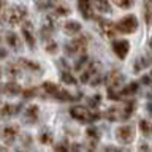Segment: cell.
<instances>
[{"instance_id":"obj_1","label":"cell","mask_w":152,"mask_h":152,"mask_svg":"<svg viewBox=\"0 0 152 152\" xmlns=\"http://www.w3.org/2000/svg\"><path fill=\"white\" fill-rule=\"evenodd\" d=\"M70 116L73 119H76V121H79V122H94L100 117V114L89 111L86 106H81L79 104V106H73L70 109Z\"/></svg>"},{"instance_id":"obj_2","label":"cell","mask_w":152,"mask_h":152,"mask_svg":"<svg viewBox=\"0 0 152 152\" xmlns=\"http://www.w3.org/2000/svg\"><path fill=\"white\" fill-rule=\"evenodd\" d=\"M114 27H116V32L133 33V32H136V28H138V19H136V16H133V14H128V16H124L122 19H119Z\"/></svg>"},{"instance_id":"obj_3","label":"cell","mask_w":152,"mask_h":152,"mask_svg":"<svg viewBox=\"0 0 152 152\" xmlns=\"http://www.w3.org/2000/svg\"><path fill=\"white\" fill-rule=\"evenodd\" d=\"M26 16H27V10L24 7H13L7 13V21L10 26H18L26 19Z\"/></svg>"},{"instance_id":"obj_4","label":"cell","mask_w":152,"mask_h":152,"mask_svg":"<svg viewBox=\"0 0 152 152\" xmlns=\"http://www.w3.org/2000/svg\"><path fill=\"white\" fill-rule=\"evenodd\" d=\"M116 136L124 144H130L135 140V127L133 125H121L116 130Z\"/></svg>"},{"instance_id":"obj_5","label":"cell","mask_w":152,"mask_h":152,"mask_svg":"<svg viewBox=\"0 0 152 152\" xmlns=\"http://www.w3.org/2000/svg\"><path fill=\"white\" fill-rule=\"evenodd\" d=\"M86 48H87V37L79 35L66 46V52H68V54H83L86 51Z\"/></svg>"},{"instance_id":"obj_6","label":"cell","mask_w":152,"mask_h":152,"mask_svg":"<svg viewBox=\"0 0 152 152\" xmlns=\"http://www.w3.org/2000/svg\"><path fill=\"white\" fill-rule=\"evenodd\" d=\"M98 27H100L102 35L104 38H108V40H111V38L116 37V27H114V24L111 21H108V19H100Z\"/></svg>"},{"instance_id":"obj_7","label":"cell","mask_w":152,"mask_h":152,"mask_svg":"<svg viewBox=\"0 0 152 152\" xmlns=\"http://www.w3.org/2000/svg\"><path fill=\"white\" fill-rule=\"evenodd\" d=\"M128 49H130V43L127 40H116L113 41V51L119 59H125L128 54Z\"/></svg>"},{"instance_id":"obj_8","label":"cell","mask_w":152,"mask_h":152,"mask_svg":"<svg viewBox=\"0 0 152 152\" xmlns=\"http://www.w3.org/2000/svg\"><path fill=\"white\" fill-rule=\"evenodd\" d=\"M18 132H19V128L16 125H8V127H5L2 133H0V138H2V141L5 142L7 146L10 144H13V141L16 140V136H18Z\"/></svg>"},{"instance_id":"obj_9","label":"cell","mask_w":152,"mask_h":152,"mask_svg":"<svg viewBox=\"0 0 152 152\" xmlns=\"http://www.w3.org/2000/svg\"><path fill=\"white\" fill-rule=\"evenodd\" d=\"M78 10L81 11L84 19L94 18V10H92V2L90 0H78Z\"/></svg>"},{"instance_id":"obj_10","label":"cell","mask_w":152,"mask_h":152,"mask_svg":"<svg viewBox=\"0 0 152 152\" xmlns=\"http://www.w3.org/2000/svg\"><path fill=\"white\" fill-rule=\"evenodd\" d=\"M22 35H24V38H26V43L30 48H33L35 46V37H33V26L30 22H26L22 26Z\"/></svg>"},{"instance_id":"obj_11","label":"cell","mask_w":152,"mask_h":152,"mask_svg":"<svg viewBox=\"0 0 152 152\" xmlns=\"http://www.w3.org/2000/svg\"><path fill=\"white\" fill-rule=\"evenodd\" d=\"M122 75L119 73V71H111V73L108 75V78H106V84L109 86L108 89H116V87H119L121 86V83H122Z\"/></svg>"},{"instance_id":"obj_12","label":"cell","mask_w":152,"mask_h":152,"mask_svg":"<svg viewBox=\"0 0 152 152\" xmlns=\"http://www.w3.org/2000/svg\"><path fill=\"white\" fill-rule=\"evenodd\" d=\"M16 109H19V104H10V103H5L2 108H0V119H8V117H11L14 116L18 111Z\"/></svg>"},{"instance_id":"obj_13","label":"cell","mask_w":152,"mask_h":152,"mask_svg":"<svg viewBox=\"0 0 152 152\" xmlns=\"http://www.w3.org/2000/svg\"><path fill=\"white\" fill-rule=\"evenodd\" d=\"M81 28H83V26H81L79 22L68 21V22H65V26H64V32L66 33V35H78V33L81 32Z\"/></svg>"},{"instance_id":"obj_14","label":"cell","mask_w":152,"mask_h":152,"mask_svg":"<svg viewBox=\"0 0 152 152\" xmlns=\"http://www.w3.org/2000/svg\"><path fill=\"white\" fill-rule=\"evenodd\" d=\"M94 75H97V64H90L89 62V65H87V68L84 70V73L81 75V83H89L90 79H92V76Z\"/></svg>"},{"instance_id":"obj_15","label":"cell","mask_w":152,"mask_h":152,"mask_svg":"<svg viewBox=\"0 0 152 152\" xmlns=\"http://www.w3.org/2000/svg\"><path fill=\"white\" fill-rule=\"evenodd\" d=\"M24 119H26L27 122H30L33 124L38 119V106L37 104H30L27 109H26V113H24Z\"/></svg>"},{"instance_id":"obj_16","label":"cell","mask_w":152,"mask_h":152,"mask_svg":"<svg viewBox=\"0 0 152 152\" xmlns=\"http://www.w3.org/2000/svg\"><path fill=\"white\" fill-rule=\"evenodd\" d=\"M7 43H8V46H11L13 49H21V40H19V37L16 35V33H13V32H8L7 33Z\"/></svg>"},{"instance_id":"obj_17","label":"cell","mask_w":152,"mask_h":152,"mask_svg":"<svg viewBox=\"0 0 152 152\" xmlns=\"http://www.w3.org/2000/svg\"><path fill=\"white\" fill-rule=\"evenodd\" d=\"M3 92L7 95H19L21 94V86L16 83H8L3 86Z\"/></svg>"},{"instance_id":"obj_18","label":"cell","mask_w":152,"mask_h":152,"mask_svg":"<svg viewBox=\"0 0 152 152\" xmlns=\"http://www.w3.org/2000/svg\"><path fill=\"white\" fill-rule=\"evenodd\" d=\"M54 98H57L59 102H71V100H75V97L71 95L68 90L65 89H59L57 92L54 94Z\"/></svg>"},{"instance_id":"obj_19","label":"cell","mask_w":152,"mask_h":152,"mask_svg":"<svg viewBox=\"0 0 152 152\" xmlns=\"http://www.w3.org/2000/svg\"><path fill=\"white\" fill-rule=\"evenodd\" d=\"M133 111H135V102H133V100H130V102H127L125 106H124V111H122L121 119H122V121H125V119H130L132 114H133Z\"/></svg>"},{"instance_id":"obj_20","label":"cell","mask_w":152,"mask_h":152,"mask_svg":"<svg viewBox=\"0 0 152 152\" xmlns=\"http://www.w3.org/2000/svg\"><path fill=\"white\" fill-rule=\"evenodd\" d=\"M94 7L98 10L100 13H109L111 11V5L108 0H94Z\"/></svg>"},{"instance_id":"obj_21","label":"cell","mask_w":152,"mask_h":152,"mask_svg":"<svg viewBox=\"0 0 152 152\" xmlns=\"http://www.w3.org/2000/svg\"><path fill=\"white\" fill-rule=\"evenodd\" d=\"M41 89H43V92H45L46 95H52V97H54V94L59 90V86L54 84V83H45L41 86Z\"/></svg>"},{"instance_id":"obj_22","label":"cell","mask_w":152,"mask_h":152,"mask_svg":"<svg viewBox=\"0 0 152 152\" xmlns=\"http://www.w3.org/2000/svg\"><path fill=\"white\" fill-rule=\"evenodd\" d=\"M140 128H141V132L144 133V136L152 135V124L149 121H146V119H141L140 121Z\"/></svg>"},{"instance_id":"obj_23","label":"cell","mask_w":152,"mask_h":152,"mask_svg":"<svg viewBox=\"0 0 152 152\" xmlns=\"http://www.w3.org/2000/svg\"><path fill=\"white\" fill-rule=\"evenodd\" d=\"M138 89H140V84H138V83H132L130 86H127V87L122 90L121 97H125V95L128 97V95H133V94H136V90H138Z\"/></svg>"},{"instance_id":"obj_24","label":"cell","mask_w":152,"mask_h":152,"mask_svg":"<svg viewBox=\"0 0 152 152\" xmlns=\"http://www.w3.org/2000/svg\"><path fill=\"white\" fill-rule=\"evenodd\" d=\"M19 64H21L24 68H27V70H32V71H37V70H40V66H38V64H33L32 60H27V59H21L19 60Z\"/></svg>"},{"instance_id":"obj_25","label":"cell","mask_w":152,"mask_h":152,"mask_svg":"<svg viewBox=\"0 0 152 152\" xmlns=\"http://www.w3.org/2000/svg\"><path fill=\"white\" fill-rule=\"evenodd\" d=\"M60 79L64 81L65 84H76V78H75L71 73H68V71H62Z\"/></svg>"},{"instance_id":"obj_26","label":"cell","mask_w":152,"mask_h":152,"mask_svg":"<svg viewBox=\"0 0 152 152\" xmlns=\"http://www.w3.org/2000/svg\"><path fill=\"white\" fill-rule=\"evenodd\" d=\"M84 65H89V57L87 56H81L79 57V60L75 64V70L76 71H81V70L84 68Z\"/></svg>"},{"instance_id":"obj_27","label":"cell","mask_w":152,"mask_h":152,"mask_svg":"<svg viewBox=\"0 0 152 152\" xmlns=\"http://www.w3.org/2000/svg\"><path fill=\"white\" fill-rule=\"evenodd\" d=\"M7 71H8V75L13 78V76H19V73H21V68H19L18 65L8 64V65H7Z\"/></svg>"},{"instance_id":"obj_28","label":"cell","mask_w":152,"mask_h":152,"mask_svg":"<svg viewBox=\"0 0 152 152\" xmlns=\"http://www.w3.org/2000/svg\"><path fill=\"white\" fill-rule=\"evenodd\" d=\"M113 2L116 3L119 8H130V7H133L135 0H113Z\"/></svg>"},{"instance_id":"obj_29","label":"cell","mask_w":152,"mask_h":152,"mask_svg":"<svg viewBox=\"0 0 152 152\" xmlns=\"http://www.w3.org/2000/svg\"><path fill=\"white\" fill-rule=\"evenodd\" d=\"M100 102H102V97L100 95H94L92 98H87V104H89V108H97Z\"/></svg>"},{"instance_id":"obj_30","label":"cell","mask_w":152,"mask_h":152,"mask_svg":"<svg viewBox=\"0 0 152 152\" xmlns=\"http://www.w3.org/2000/svg\"><path fill=\"white\" fill-rule=\"evenodd\" d=\"M86 133H87V138H89V140H92V141H97V140H98V130H97L95 127H89Z\"/></svg>"},{"instance_id":"obj_31","label":"cell","mask_w":152,"mask_h":152,"mask_svg":"<svg viewBox=\"0 0 152 152\" xmlns=\"http://www.w3.org/2000/svg\"><path fill=\"white\" fill-rule=\"evenodd\" d=\"M149 64H151V62H149V59H146V57H144V59H141V60H138L136 64H135V71H140V70H142L144 66H147Z\"/></svg>"},{"instance_id":"obj_32","label":"cell","mask_w":152,"mask_h":152,"mask_svg":"<svg viewBox=\"0 0 152 152\" xmlns=\"http://www.w3.org/2000/svg\"><path fill=\"white\" fill-rule=\"evenodd\" d=\"M59 51V48H57V43L56 41H51L46 45V52H49V54H56V52Z\"/></svg>"},{"instance_id":"obj_33","label":"cell","mask_w":152,"mask_h":152,"mask_svg":"<svg viewBox=\"0 0 152 152\" xmlns=\"http://www.w3.org/2000/svg\"><path fill=\"white\" fill-rule=\"evenodd\" d=\"M68 13H70V10H68V8H65V7H57V8H56V11H54L56 16H66Z\"/></svg>"},{"instance_id":"obj_34","label":"cell","mask_w":152,"mask_h":152,"mask_svg":"<svg viewBox=\"0 0 152 152\" xmlns=\"http://www.w3.org/2000/svg\"><path fill=\"white\" fill-rule=\"evenodd\" d=\"M108 97H109V100H121L122 98L121 94L116 92L114 89H108Z\"/></svg>"},{"instance_id":"obj_35","label":"cell","mask_w":152,"mask_h":152,"mask_svg":"<svg viewBox=\"0 0 152 152\" xmlns=\"http://www.w3.org/2000/svg\"><path fill=\"white\" fill-rule=\"evenodd\" d=\"M40 141L41 142H45V144H49V142L52 141V136L49 135V133H41V136H40Z\"/></svg>"},{"instance_id":"obj_36","label":"cell","mask_w":152,"mask_h":152,"mask_svg":"<svg viewBox=\"0 0 152 152\" xmlns=\"http://www.w3.org/2000/svg\"><path fill=\"white\" fill-rule=\"evenodd\" d=\"M7 3H5V0H0V21H2L3 16H7Z\"/></svg>"},{"instance_id":"obj_37","label":"cell","mask_w":152,"mask_h":152,"mask_svg":"<svg viewBox=\"0 0 152 152\" xmlns=\"http://www.w3.org/2000/svg\"><path fill=\"white\" fill-rule=\"evenodd\" d=\"M70 149L66 147V144H64V142H59V144L56 146V152H68Z\"/></svg>"},{"instance_id":"obj_38","label":"cell","mask_w":152,"mask_h":152,"mask_svg":"<svg viewBox=\"0 0 152 152\" xmlns=\"http://www.w3.org/2000/svg\"><path fill=\"white\" fill-rule=\"evenodd\" d=\"M116 111H117V109H108V113H106V117L109 119V121H114V119H117L116 117Z\"/></svg>"},{"instance_id":"obj_39","label":"cell","mask_w":152,"mask_h":152,"mask_svg":"<svg viewBox=\"0 0 152 152\" xmlns=\"http://www.w3.org/2000/svg\"><path fill=\"white\" fill-rule=\"evenodd\" d=\"M102 81H103L102 75H95V78L92 79V86H94V87H97V86H98L100 83H102Z\"/></svg>"},{"instance_id":"obj_40","label":"cell","mask_w":152,"mask_h":152,"mask_svg":"<svg viewBox=\"0 0 152 152\" xmlns=\"http://www.w3.org/2000/svg\"><path fill=\"white\" fill-rule=\"evenodd\" d=\"M144 10H146V22H151V11H149V7H144Z\"/></svg>"},{"instance_id":"obj_41","label":"cell","mask_w":152,"mask_h":152,"mask_svg":"<svg viewBox=\"0 0 152 152\" xmlns=\"http://www.w3.org/2000/svg\"><path fill=\"white\" fill-rule=\"evenodd\" d=\"M33 94H35V90H32V89H30V90H26V92H24L22 95H24V98H28V97H32Z\"/></svg>"},{"instance_id":"obj_42","label":"cell","mask_w":152,"mask_h":152,"mask_svg":"<svg viewBox=\"0 0 152 152\" xmlns=\"http://www.w3.org/2000/svg\"><path fill=\"white\" fill-rule=\"evenodd\" d=\"M106 152H122V151L116 149V147H108V149H106Z\"/></svg>"},{"instance_id":"obj_43","label":"cell","mask_w":152,"mask_h":152,"mask_svg":"<svg viewBox=\"0 0 152 152\" xmlns=\"http://www.w3.org/2000/svg\"><path fill=\"white\" fill-rule=\"evenodd\" d=\"M5 56H7V51H5V49H0V59H3Z\"/></svg>"},{"instance_id":"obj_44","label":"cell","mask_w":152,"mask_h":152,"mask_svg":"<svg viewBox=\"0 0 152 152\" xmlns=\"http://www.w3.org/2000/svg\"><path fill=\"white\" fill-rule=\"evenodd\" d=\"M141 83H144V84H147V83H149V78H147V76H144V78L141 79Z\"/></svg>"},{"instance_id":"obj_45","label":"cell","mask_w":152,"mask_h":152,"mask_svg":"<svg viewBox=\"0 0 152 152\" xmlns=\"http://www.w3.org/2000/svg\"><path fill=\"white\" fill-rule=\"evenodd\" d=\"M149 46H151V48H152V40H151V41H149Z\"/></svg>"},{"instance_id":"obj_46","label":"cell","mask_w":152,"mask_h":152,"mask_svg":"<svg viewBox=\"0 0 152 152\" xmlns=\"http://www.w3.org/2000/svg\"><path fill=\"white\" fill-rule=\"evenodd\" d=\"M0 75H2V70H0Z\"/></svg>"},{"instance_id":"obj_47","label":"cell","mask_w":152,"mask_h":152,"mask_svg":"<svg viewBox=\"0 0 152 152\" xmlns=\"http://www.w3.org/2000/svg\"><path fill=\"white\" fill-rule=\"evenodd\" d=\"M149 2H151V3H152V0H149Z\"/></svg>"},{"instance_id":"obj_48","label":"cell","mask_w":152,"mask_h":152,"mask_svg":"<svg viewBox=\"0 0 152 152\" xmlns=\"http://www.w3.org/2000/svg\"><path fill=\"white\" fill-rule=\"evenodd\" d=\"M89 152H94V151H89Z\"/></svg>"},{"instance_id":"obj_49","label":"cell","mask_w":152,"mask_h":152,"mask_svg":"<svg viewBox=\"0 0 152 152\" xmlns=\"http://www.w3.org/2000/svg\"><path fill=\"white\" fill-rule=\"evenodd\" d=\"M151 76H152V73H151Z\"/></svg>"}]
</instances>
